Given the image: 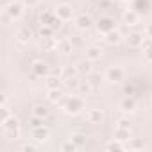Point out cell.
<instances>
[{
	"instance_id": "cell-3",
	"label": "cell",
	"mask_w": 152,
	"mask_h": 152,
	"mask_svg": "<svg viewBox=\"0 0 152 152\" xmlns=\"http://www.w3.org/2000/svg\"><path fill=\"white\" fill-rule=\"evenodd\" d=\"M31 70H32V73L36 75V77H47V75H48V66L43 61H34Z\"/></svg>"
},
{
	"instance_id": "cell-34",
	"label": "cell",
	"mask_w": 152,
	"mask_h": 152,
	"mask_svg": "<svg viewBox=\"0 0 152 152\" xmlns=\"http://www.w3.org/2000/svg\"><path fill=\"white\" fill-rule=\"evenodd\" d=\"M22 150H23V152H32V150H36V147H34V145H31V143H27V145H23V147H22Z\"/></svg>"
},
{
	"instance_id": "cell-25",
	"label": "cell",
	"mask_w": 152,
	"mask_h": 152,
	"mask_svg": "<svg viewBox=\"0 0 152 152\" xmlns=\"http://www.w3.org/2000/svg\"><path fill=\"white\" fill-rule=\"evenodd\" d=\"M57 48H59L61 52H70V50H72V43L64 39V41H61V43H57Z\"/></svg>"
},
{
	"instance_id": "cell-14",
	"label": "cell",
	"mask_w": 152,
	"mask_h": 152,
	"mask_svg": "<svg viewBox=\"0 0 152 152\" xmlns=\"http://www.w3.org/2000/svg\"><path fill=\"white\" fill-rule=\"evenodd\" d=\"M90 25H91V20H90L88 16L83 15V16L77 18V27H79V29H90Z\"/></svg>"
},
{
	"instance_id": "cell-37",
	"label": "cell",
	"mask_w": 152,
	"mask_h": 152,
	"mask_svg": "<svg viewBox=\"0 0 152 152\" xmlns=\"http://www.w3.org/2000/svg\"><path fill=\"white\" fill-rule=\"evenodd\" d=\"M147 31H148V34L152 36V25H148V27H147Z\"/></svg>"
},
{
	"instance_id": "cell-33",
	"label": "cell",
	"mask_w": 152,
	"mask_h": 152,
	"mask_svg": "<svg viewBox=\"0 0 152 152\" xmlns=\"http://www.w3.org/2000/svg\"><path fill=\"white\" fill-rule=\"evenodd\" d=\"M125 22L134 23V22H136V15H134V13H127V15H125Z\"/></svg>"
},
{
	"instance_id": "cell-15",
	"label": "cell",
	"mask_w": 152,
	"mask_h": 152,
	"mask_svg": "<svg viewBox=\"0 0 152 152\" xmlns=\"http://www.w3.org/2000/svg\"><path fill=\"white\" fill-rule=\"evenodd\" d=\"M100 56H102V52H100V48H88V54H86V57L90 59V61H95V59H100Z\"/></svg>"
},
{
	"instance_id": "cell-9",
	"label": "cell",
	"mask_w": 152,
	"mask_h": 152,
	"mask_svg": "<svg viewBox=\"0 0 152 152\" xmlns=\"http://www.w3.org/2000/svg\"><path fill=\"white\" fill-rule=\"evenodd\" d=\"M2 127H4V131H13V129H20V124L15 116H9V118L2 120Z\"/></svg>"
},
{
	"instance_id": "cell-22",
	"label": "cell",
	"mask_w": 152,
	"mask_h": 152,
	"mask_svg": "<svg viewBox=\"0 0 152 152\" xmlns=\"http://www.w3.org/2000/svg\"><path fill=\"white\" fill-rule=\"evenodd\" d=\"M77 90H79V93H81V95H86V93H90V91H91V84H90V83H79Z\"/></svg>"
},
{
	"instance_id": "cell-27",
	"label": "cell",
	"mask_w": 152,
	"mask_h": 152,
	"mask_svg": "<svg viewBox=\"0 0 152 152\" xmlns=\"http://www.w3.org/2000/svg\"><path fill=\"white\" fill-rule=\"evenodd\" d=\"M118 127H122V129H131V120H127V118L118 120Z\"/></svg>"
},
{
	"instance_id": "cell-11",
	"label": "cell",
	"mask_w": 152,
	"mask_h": 152,
	"mask_svg": "<svg viewBox=\"0 0 152 152\" xmlns=\"http://www.w3.org/2000/svg\"><path fill=\"white\" fill-rule=\"evenodd\" d=\"M141 43H143V36L140 32H134V34L129 36V45L131 47H141Z\"/></svg>"
},
{
	"instance_id": "cell-32",
	"label": "cell",
	"mask_w": 152,
	"mask_h": 152,
	"mask_svg": "<svg viewBox=\"0 0 152 152\" xmlns=\"http://www.w3.org/2000/svg\"><path fill=\"white\" fill-rule=\"evenodd\" d=\"M9 116H11L9 107H7V106H2V120H6V118H9Z\"/></svg>"
},
{
	"instance_id": "cell-20",
	"label": "cell",
	"mask_w": 152,
	"mask_h": 152,
	"mask_svg": "<svg viewBox=\"0 0 152 152\" xmlns=\"http://www.w3.org/2000/svg\"><path fill=\"white\" fill-rule=\"evenodd\" d=\"M116 140H118V141H125V140H129V129H122V127H118V129H116Z\"/></svg>"
},
{
	"instance_id": "cell-29",
	"label": "cell",
	"mask_w": 152,
	"mask_h": 152,
	"mask_svg": "<svg viewBox=\"0 0 152 152\" xmlns=\"http://www.w3.org/2000/svg\"><path fill=\"white\" fill-rule=\"evenodd\" d=\"M106 148H107V150H122V148H124V145H120V143L116 141V143H109Z\"/></svg>"
},
{
	"instance_id": "cell-2",
	"label": "cell",
	"mask_w": 152,
	"mask_h": 152,
	"mask_svg": "<svg viewBox=\"0 0 152 152\" xmlns=\"http://www.w3.org/2000/svg\"><path fill=\"white\" fill-rule=\"evenodd\" d=\"M83 99H79V97H70V99H66V106H64V109H66V113H79L81 109H83Z\"/></svg>"
},
{
	"instance_id": "cell-18",
	"label": "cell",
	"mask_w": 152,
	"mask_h": 152,
	"mask_svg": "<svg viewBox=\"0 0 152 152\" xmlns=\"http://www.w3.org/2000/svg\"><path fill=\"white\" fill-rule=\"evenodd\" d=\"M77 70H79L81 73H90V72H91V63H90V59H88V61H81L79 66H77Z\"/></svg>"
},
{
	"instance_id": "cell-13",
	"label": "cell",
	"mask_w": 152,
	"mask_h": 152,
	"mask_svg": "<svg viewBox=\"0 0 152 152\" xmlns=\"http://www.w3.org/2000/svg\"><path fill=\"white\" fill-rule=\"evenodd\" d=\"M48 109L45 107V106H34V109H32V115H36V116H41V118H47L48 116Z\"/></svg>"
},
{
	"instance_id": "cell-31",
	"label": "cell",
	"mask_w": 152,
	"mask_h": 152,
	"mask_svg": "<svg viewBox=\"0 0 152 152\" xmlns=\"http://www.w3.org/2000/svg\"><path fill=\"white\" fill-rule=\"evenodd\" d=\"M77 72H79V70H75V68H68V70L64 72V77H66V79H72Z\"/></svg>"
},
{
	"instance_id": "cell-16",
	"label": "cell",
	"mask_w": 152,
	"mask_h": 152,
	"mask_svg": "<svg viewBox=\"0 0 152 152\" xmlns=\"http://www.w3.org/2000/svg\"><path fill=\"white\" fill-rule=\"evenodd\" d=\"M52 34H54V29H52L50 25H43V27L39 29V36H41L43 39H47V38H52Z\"/></svg>"
},
{
	"instance_id": "cell-5",
	"label": "cell",
	"mask_w": 152,
	"mask_h": 152,
	"mask_svg": "<svg viewBox=\"0 0 152 152\" xmlns=\"http://www.w3.org/2000/svg\"><path fill=\"white\" fill-rule=\"evenodd\" d=\"M107 79H109L111 83L122 81V79H124V70H122L120 66H111V68L107 70Z\"/></svg>"
},
{
	"instance_id": "cell-24",
	"label": "cell",
	"mask_w": 152,
	"mask_h": 152,
	"mask_svg": "<svg viewBox=\"0 0 152 152\" xmlns=\"http://www.w3.org/2000/svg\"><path fill=\"white\" fill-rule=\"evenodd\" d=\"M72 141L77 145V147H81V145L86 143V136H83V134H73V136H72Z\"/></svg>"
},
{
	"instance_id": "cell-6",
	"label": "cell",
	"mask_w": 152,
	"mask_h": 152,
	"mask_svg": "<svg viewBox=\"0 0 152 152\" xmlns=\"http://www.w3.org/2000/svg\"><path fill=\"white\" fill-rule=\"evenodd\" d=\"M97 27H99V31L100 32H109V31H113L115 29V22L111 20V18H100L99 20V23H97Z\"/></svg>"
},
{
	"instance_id": "cell-36",
	"label": "cell",
	"mask_w": 152,
	"mask_h": 152,
	"mask_svg": "<svg viewBox=\"0 0 152 152\" xmlns=\"http://www.w3.org/2000/svg\"><path fill=\"white\" fill-rule=\"evenodd\" d=\"M145 57H147V61H152V50L145 52Z\"/></svg>"
},
{
	"instance_id": "cell-35",
	"label": "cell",
	"mask_w": 152,
	"mask_h": 152,
	"mask_svg": "<svg viewBox=\"0 0 152 152\" xmlns=\"http://www.w3.org/2000/svg\"><path fill=\"white\" fill-rule=\"evenodd\" d=\"M25 4H27V6H36L38 0H25Z\"/></svg>"
},
{
	"instance_id": "cell-21",
	"label": "cell",
	"mask_w": 152,
	"mask_h": 152,
	"mask_svg": "<svg viewBox=\"0 0 152 152\" xmlns=\"http://www.w3.org/2000/svg\"><path fill=\"white\" fill-rule=\"evenodd\" d=\"M118 41H120V32L109 31L107 32V43H118Z\"/></svg>"
},
{
	"instance_id": "cell-26",
	"label": "cell",
	"mask_w": 152,
	"mask_h": 152,
	"mask_svg": "<svg viewBox=\"0 0 152 152\" xmlns=\"http://www.w3.org/2000/svg\"><path fill=\"white\" fill-rule=\"evenodd\" d=\"M47 86L52 90V88H59V79L57 77H48L47 79Z\"/></svg>"
},
{
	"instance_id": "cell-8",
	"label": "cell",
	"mask_w": 152,
	"mask_h": 152,
	"mask_svg": "<svg viewBox=\"0 0 152 152\" xmlns=\"http://www.w3.org/2000/svg\"><path fill=\"white\" fill-rule=\"evenodd\" d=\"M32 138H34L36 141H45V140L48 138V129H47L45 125L32 129Z\"/></svg>"
},
{
	"instance_id": "cell-12",
	"label": "cell",
	"mask_w": 152,
	"mask_h": 152,
	"mask_svg": "<svg viewBox=\"0 0 152 152\" xmlns=\"http://www.w3.org/2000/svg\"><path fill=\"white\" fill-rule=\"evenodd\" d=\"M136 107V102H134V99H129V97H125L124 100H122V109L124 111H132Z\"/></svg>"
},
{
	"instance_id": "cell-1",
	"label": "cell",
	"mask_w": 152,
	"mask_h": 152,
	"mask_svg": "<svg viewBox=\"0 0 152 152\" xmlns=\"http://www.w3.org/2000/svg\"><path fill=\"white\" fill-rule=\"evenodd\" d=\"M4 11L9 15V18H11V20H18V18L23 15V6L18 2V0H13L11 4H7V6L4 7Z\"/></svg>"
},
{
	"instance_id": "cell-28",
	"label": "cell",
	"mask_w": 152,
	"mask_h": 152,
	"mask_svg": "<svg viewBox=\"0 0 152 152\" xmlns=\"http://www.w3.org/2000/svg\"><path fill=\"white\" fill-rule=\"evenodd\" d=\"M141 47H143V52H148V50H152V38H150V39H143Z\"/></svg>"
},
{
	"instance_id": "cell-7",
	"label": "cell",
	"mask_w": 152,
	"mask_h": 152,
	"mask_svg": "<svg viewBox=\"0 0 152 152\" xmlns=\"http://www.w3.org/2000/svg\"><path fill=\"white\" fill-rule=\"evenodd\" d=\"M102 118H104V115H102L100 109H90V111L86 113V120H88L90 124H100Z\"/></svg>"
},
{
	"instance_id": "cell-30",
	"label": "cell",
	"mask_w": 152,
	"mask_h": 152,
	"mask_svg": "<svg viewBox=\"0 0 152 152\" xmlns=\"http://www.w3.org/2000/svg\"><path fill=\"white\" fill-rule=\"evenodd\" d=\"M61 148H63V150H75V148H77V145H75V143L70 140V143H64Z\"/></svg>"
},
{
	"instance_id": "cell-10",
	"label": "cell",
	"mask_w": 152,
	"mask_h": 152,
	"mask_svg": "<svg viewBox=\"0 0 152 152\" xmlns=\"http://www.w3.org/2000/svg\"><path fill=\"white\" fill-rule=\"evenodd\" d=\"M16 38H18V41H22V43H27V41L31 39V29H29V27H22V29H18V32H16Z\"/></svg>"
},
{
	"instance_id": "cell-17",
	"label": "cell",
	"mask_w": 152,
	"mask_h": 152,
	"mask_svg": "<svg viewBox=\"0 0 152 152\" xmlns=\"http://www.w3.org/2000/svg\"><path fill=\"white\" fill-rule=\"evenodd\" d=\"M29 122H31L32 129H36V127H41V125H45V118H41V116H36V115H32V116L29 118Z\"/></svg>"
},
{
	"instance_id": "cell-23",
	"label": "cell",
	"mask_w": 152,
	"mask_h": 152,
	"mask_svg": "<svg viewBox=\"0 0 152 152\" xmlns=\"http://www.w3.org/2000/svg\"><path fill=\"white\" fill-rule=\"evenodd\" d=\"M127 147L129 148H143V141L141 140H138V138H129V143H127Z\"/></svg>"
},
{
	"instance_id": "cell-19",
	"label": "cell",
	"mask_w": 152,
	"mask_h": 152,
	"mask_svg": "<svg viewBox=\"0 0 152 152\" xmlns=\"http://www.w3.org/2000/svg\"><path fill=\"white\" fill-rule=\"evenodd\" d=\"M61 95H63V93L59 91V88H52L50 93H48V100H50V102H59Z\"/></svg>"
},
{
	"instance_id": "cell-4",
	"label": "cell",
	"mask_w": 152,
	"mask_h": 152,
	"mask_svg": "<svg viewBox=\"0 0 152 152\" xmlns=\"http://www.w3.org/2000/svg\"><path fill=\"white\" fill-rule=\"evenodd\" d=\"M56 15H57L61 20H72V16H73V9H72L68 4H61V6H57Z\"/></svg>"
}]
</instances>
